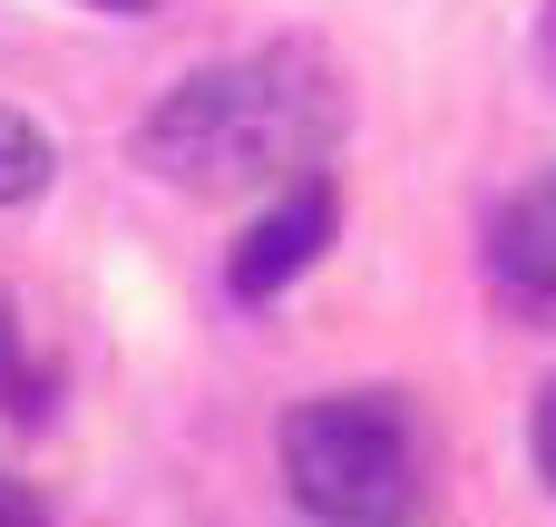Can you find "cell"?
I'll use <instances>...</instances> for the list:
<instances>
[{"instance_id":"6da1fadb","label":"cell","mask_w":556,"mask_h":527,"mask_svg":"<svg viewBox=\"0 0 556 527\" xmlns=\"http://www.w3.org/2000/svg\"><path fill=\"white\" fill-rule=\"evenodd\" d=\"M342 78L323 49L283 39V49H244L225 68L176 78L147 117H137V166L176 196H244V186H293L323 176V156L342 147Z\"/></svg>"},{"instance_id":"3957f363","label":"cell","mask_w":556,"mask_h":527,"mask_svg":"<svg viewBox=\"0 0 556 527\" xmlns=\"http://www.w3.org/2000/svg\"><path fill=\"white\" fill-rule=\"evenodd\" d=\"M332 225H342V196H332V176H293L283 186V205L235 244V264H225V284L244 293V303H274L293 274H313L323 264V244H332Z\"/></svg>"},{"instance_id":"7a4b0ae2","label":"cell","mask_w":556,"mask_h":527,"mask_svg":"<svg viewBox=\"0 0 556 527\" xmlns=\"http://www.w3.org/2000/svg\"><path fill=\"white\" fill-rule=\"evenodd\" d=\"M283 489L332 527H391L420 499V430L391 391H323L283 421Z\"/></svg>"},{"instance_id":"8992f818","label":"cell","mask_w":556,"mask_h":527,"mask_svg":"<svg viewBox=\"0 0 556 527\" xmlns=\"http://www.w3.org/2000/svg\"><path fill=\"white\" fill-rule=\"evenodd\" d=\"M0 411H10V421H49V372L29 362V332H20L10 284H0Z\"/></svg>"},{"instance_id":"5b68a950","label":"cell","mask_w":556,"mask_h":527,"mask_svg":"<svg viewBox=\"0 0 556 527\" xmlns=\"http://www.w3.org/2000/svg\"><path fill=\"white\" fill-rule=\"evenodd\" d=\"M49 176H59L49 127H39V117H20V108H0V205H39V196H49Z\"/></svg>"},{"instance_id":"30bf717a","label":"cell","mask_w":556,"mask_h":527,"mask_svg":"<svg viewBox=\"0 0 556 527\" xmlns=\"http://www.w3.org/2000/svg\"><path fill=\"white\" fill-rule=\"evenodd\" d=\"M547 49H556V10H547Z\"/></svg>"},{"instance_id":"277c9868","label":"cell","mask_w":556,"mask_h":527,"mask_svg":"<svg viewBox=\"0 0 556 527\" xmlns=\"http://www.w3.org/2000/svg\"><path fill=\"white\" fill-rule=\"evenodd\" d=\"M489 284L518 323H547L556 332V166L528 176L498 215H489Z\"/></svg>"},{"instance_id":"ba28073f","label":"cell","mask_w":556,"mask_h":527,"mask_svg":"<svg viewBox=\"0 0 556 527\" xmlns=\"http://www.w3.org/2000/svg\"><path fill=\"white\" fill-rule=\"evenodd\" d=\"M528 440H538V479L556 489V381H547V401H538V430Z\"/></svg>"},{"instance_id":"9c48e42d","label":"cell","mask_w":556,"mask_h":527,"mask_svg":"<svg viewBox=\"0 0 556 527\" xmlns=\"http://www.w3.org/2000/svg\"><path fill=\"white\" fill-rule=\"evenodd\" d=\"M88 10H117V20H147L156 0H88Z\"/></svg>"},{"instance_id":"52a82bcc","label":"cell","mask_w":556,"mask_h":527,"mask_svg":"<svg viewBox=\"0 0 556 527\" xmlns=\"http://www.w3.org/2000/svg\"><path fill=\"white\" fill-rule=\"evenodd\" d=\"M0 527H49V509H39V499H29L10 469H0Z\"/></svg>"}]
</instances>
